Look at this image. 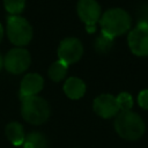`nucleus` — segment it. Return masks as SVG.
<instances>
[{
	"label": "nucleus",
	"instance_id": "1",
	"mask_svg": "<svg viewBox=\"0 0 148 148\" xmlns=\"http://www.w3.org/2000/svg\"><path fill=\"white\" fill-rule=\"evenodd\" d=\"M102 34L109 38H114L124 35L132 25L130 14L119 7L108 9L99 18Z\"/></svg>",
	"mask_w": 148,
	"mask_h": 148
},
{
	"label": "nucleus",
	"instance_id": "2",
	"mask_svg": "<svg viewBox=\"0 0 148 148\" xmlns=\"http://www.w3.org/2000/svg\"><path fill=\"white\" fill-rule=\"evenodd\" d=\"M114 130L126 140L140 139L146 130L142 118L133 111H120L114 120Z\"/></svg>",
	"mask_w": 148,
	"mask_h": 148
},
{
	"label": "nucleus",
	"instance_id": "3",
	"mask_svg": "<svg viewBox=\"0 0 148 148\" xmlns=\"http://www.w3.org/2000/svg\"><path fill=\"white\" fill-rule=\"evenodd\" d=\"M51 110L49 103L39 96L22 98L21 114L23 119L32 125H40L50 117Z\"/></svg>",
	"mask_w": 148,
	"mask_h": 148
},
{
	"label": "nucleus",
	"instance_id": "4",
	"mask_svg": "<svg viewBox=\"0 0 148 148\" xmlns=\"http://www.w3.org/2000/svg\"><path fill=\"white\" fill-rule=\"evenodd\" d=\"M6 32L8 39L15 46H25L32 39V27L31 24L18 15H12L7 18Z\"/></svg>",
	"mask_w": 148,
	"mask_h": 148
},
{
	"label": "nucleus",
	"instance_id": "5",
	"mask_svg": "<svg viewBox=\"0 0 148 148\" xmlns=\"http://www.w3.org/2000/svg\"><path fill=\"white\" fill-rule=\"evenodd\" d=\"M31 64L30 52L24 47H14L7 52L3 58V66L10 74H21L25 72Z\"/></svg>",
	"mask_w": 148,
	"mask_h": 148
},
{
	"label": "nucleus",
	"instance_id": "6",
	"mask_svg": "<svg viewBox=\"0 0 148 148\" xmlns=\"http://www.w3.org/2000/svg\"><path fill=\"white\" fill-rule=\"evenodd\" d=\"M77 14L86 24V30L90 34L96 31V23L102 16L101 6L97 0H79Z\"/></svg>",
	"mask_w": 148,
	"mask_h": 148
},
{
	"label": "nucleus",
	"instance_id": "7",
	"mask_svg": "<svg viewBox=\"0 0 148 148\" xmlns=\"http://www.w3.org/2000/svg\"><path fill=\"white\" fill-rule=\"evenodd\" d=\"M130 50L138 57L148 56V22H140L134 29H132L127 37Z\"/></svg>",
	"mask_w": 148,
	"mask_h": 148
},
{
	"label": "nucleus",
	"instance_id": "8",
	"mask_svg": "<svg viewBox=\"0 0 148 148\" xmlns=\"http://www.w3.org/2000/svg\"><path fill=\"white\" fill-rule=\"evenodd\" d=\"M83 54V46L81 40L75 37L64 38L58 46V58L66 65H72L81 59Z\"/></svg>",
	"mask_w": 148,
	"mask_h": 148
},
{
	"label": "nucleus",
	"instance_id": "9",
	"mask_svg": "<svg viewBox=\"0 0 148 148\" xmlns=\"http://www.w3.org/2000/svg\"><path fill=\"white\" fill-rule=\"evenodd\" d=\"M94 111L97 116L102 118H112L119 113V108L116 97L111 94H102L94 99L92 104Z\"/></svg>",
	"mask_w": 148,
	"mask_h": 148
},
{
	"label": "nucleus",
	"instance_id": "10",
	"mask_svg": "<svg viewBox=\"0 0 148 148\" xmlns=\"http://www.w3.org/2000/svg\"><path fill=\"white\" fill-rule=\"evenodd\" d=\"M44 87V80L42 75L38 73H29L27 74L20 86V96L21 99L30 96H37V94L43 89Z\"/></svg>",
	"mask_w": 148,
	"mask_h": 148
},
{
	"label": "nucleus",
	"instance_id": "11",
	"mask_svg": "<svg viewBox=\"0 0 148 148\" xmlns=\"http://www.w3.org/2000/svg\"><path fill=\"white\" fill-rule=\"evenodd\" d=\"M64 92L71 99H80L86 94V83L81 79L72 76L64 83Z\"/></svg>",
	"mask_w": 148,
	"mask_h": 148
},
{
	"label": "nucleus",
	"instance_id": "12",
	"mask_svg": "<svg viewBox=\"0 0 148 148\" xmlns=\"http://www.w3.org/2000/svg\"><path fill=\"white\" fill-rule=\"evenodd\" d=\"M7 139L14 145V146H21L24 142L25 134L23 126L17 121H12L6 126L5 130Z\"/></svg>",
	"mask_w": 148,
	"mask_h": 148
},
{
	"label": "nucleus",
	"instance_id": "13",
	"mask_svg": "<svg viewBox=\"0 0 148 148\" xmlns=\"http://www.w3.org/2000/svg\"><path fill=\"white\" fill-rule=\"evenodd\" d=\"M23 148H47V140L40 132H30L24 139Z\"/></svg>",
	"mask_w": 148,
	"mask_h": 148
},
{
	"label": "nucleus",
	"instance_id": "14",
	"mask_svg": "<svg viewBox=\"0 0 148 148\" xmlns=\"http://www.w3.org/2000/svg\"><path fill=\"white\" fill-rule=\"evenodd\" d=\"M67 69H68V65H66L64 61H61V60L58 59L57 61H54V62L49 67L47 74H49V77H50L52 81L59 82V81L64 80V77L66 76Z\"/></svg>",
	"mask_w": 148,
	"mask_h": 148
},
{
	"label": "nucleus",
	"instance_id": "15",
	"mask_svg": "<svg viewBox=\"0 0 148 148\" xmlns=\"http://www.w3.org/2000/svg\"><path fill=\"white\" fill-rule=\"evenodd\" d=\"M5 9L12 15H18L25 7V0H3Z\"/></svg>",
	"mask_w": 148,
	"mask_h": 148
},
{
	"label": "nucleus",
	"instance_id": "16",
	"mask_svg": "<svg viewBox=\"0 0 148 148\" xmlns=\"http://www.w3.org/2000/svg\"><path fill=\"white\" fill-rule=\"evenodd\" d=\"M113 45V39L106 37L105 35L101 34L95 40V50L99 53H106Z\"/></svg>",
	"mask_w": 148,
	"mask_h": 148
},
{
	"label": "nucleus",
	"instance_id": "17",
	"mask_svg": "<svg viewBox=\"0 0 148 148\" xmlns=\"http://www.w3.org/2000/svg\"><path fill=\"white\" fill-rule=\"evenodd\" d=\"M116 101H117L119 111H131L133 106V97L131 94L123 91L116 97Z\"/></svg>",
	"mask_w": 148,
	"mask_h": 148
},
{
	"label": "nucleus",
	"instance_id": "18",
	"mask_svg": "<svg viewBox=\"0 0 148 148\" xmlns=\"http://www.w3.org/2000/svg\"><path fill=\"white\" fill-rule=\"evenodd\" d=\"M138 103L139 105L145 109V110H148V89H143L139 92L138 95Z\"/></svg>",
	"mask_w": 148,
	"mask_h": 148
},
{
	"label": "nucleus",
	"instance_id": "19",
	"mask_svg": "<svg viewBox=\"0 0 148 148\" xmlns=\"http://www.w3.org/2000/svg\"><path fill=\"white\" fill-rule=\"evenodd\" d=\"M2 37H3V27H2V24L0 23V42L2 40Z\"/></svg>",
	"mask_w": 148,
	"mask_h": 148
},
{
	"label": "nucleus",
	"instance_id": "20",
	"mask_svg": "<svg viewBox=\"0 0 148 148\" xmlns=\"http://www.w3.org/2000/svg\"><path fill=\"white\" fill-rule=\"evenodd\" d=\"M2 67H3V57L0 54V71H1Z\"/></svg>",
	"mask_w": 148,
	"mask_h": 148
}]
</instances>
